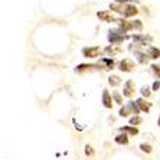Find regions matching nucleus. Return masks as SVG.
<instances>
[{
  "label": "nucleus",
  "instance_id": "f3484780",
  "mask_svg": "<svg viewBox=\"0 0 160 160\" xmlns=\"http://www.w3.org/2000/svg\"><path fill=\"white\" fill-rule=\"evenodd\" d=\"M108 84L111 87H118L121 84V78H120L118 75H111L110 78H108Z\"/></svg>",
  "mask_w": 160,
  "mask_h": 160
},
{
  "label": "nucleus",
  "instance_id": "39448f33",
  "mask_svg": "<svg viewBox=\"0 0 160 160\" xmlns=\"http://www.w3.org/2000/svg\"><path fill=\"white\" fill-rule=\"evenodd\" d=\"M134 58H136V61H137L138 63H142V65L149 63V56H147L146 51H142V49H134Z\"/></svg>",
  "mask_w": 160,
  "mask_h": 160
},
{
  "label": "nucleus",
  "instance_id": "c85d7f7f",
  "mask_svg": "<svg viewBox=\"0 0 160 160\" xmlns=\"http://www.w3.org/2000/svg\"><path fill=\"white\" fill-rule=\"evenodd\" d=\"M85 153L88 154V156H94V150L91 146H85Z\"/></svg>",
  "mask_w": 160,
  "mask_h": 160
},
{
  "label": "nucleus",
  "instance_id": "f03ea898",
  "mask_svg": "<svg viewBox=\"0 0 160 160\" xmlns=\"http://www.w3.org/2000/svg\"><path fill=\"white\" fill-rule=\"evenodd\" d=\"M134 68H136V63H134V61L130 59V58H124V59L118 63V69L121 72H133Z\"/></svg>",
  "mask_w": 160,
  "mask_h": 160
},
{
  "label": "nucleus",
  "instance_id": "a211bd4d",
  "mask_svg": "<svg viewBox=\"0 0 160 160\" xmlns=\"http://www.w3.org/2000/svg\"><path fill=\"white\" fill-rule=\"evenodd\" d=\"M121 117H128L130 114H133V111H131V108H130V105L127 104V105H123V107L120 108V112H118Z\"/></svg>",
  "mask_w": 160,
  "mask_h": 160
},
{
  "label": "nucleus",
  "instance_id": "c756f323",
  "mask_svg": "<svg viewBox=\"0 0 160 160\" xmlns=\"http://www.w3.org/2000/svg\"><path fill=\"white\" fill-rule=\"evenodd\" d=\"M157 124H159V127H160V116H159V118H157Z\"/></svg>",
  "mask_w": 160,
  "mask_h": 160
},
{
  "label": "nucleus",
  "instance_id": "6ab92c4d",
  "mask_svg": "<svg viewBox=\"0 0 160 160\" xmlns=\"http://www.w3.org/2000/svg\"><path fill=\"white\" fill-rule=\"evenodd\" d=\"M128 105H130V108H131V111H133V114L134 116H138L140 114V108H138V105H137V102L136 101H128Z\"/></svg>",
  "mask_w": 160,
  "mask_h": 160
},
{
  "label": "nucleus",
  "instance_id": "b1692460",
  "mask_svg": "<svg viewBox=\"0 0 160 160\" xmlns=\"http://www.w3.org/2000/svg\"><path fill=\"white\" fill-rule=\"evenodd\" d=\"M142 121H143V118L140 116H134V117H131L130 118L131 126H138V124H142Z\"/></svg>",
  "mask_w": 160,
  "mask_h": 160
},
{
  "label": "nucleus",
  "instance_id": "cd10ccee",
  "mask_svg": "<svg viewBox=\"0 0 160 160\" xmlns=\"http://www.w3.org/2000/svg\"><path fill=\"white\" fill-rule=\"evenodd\" d=\"M160 89V79H156L152 85V91H159Z\"/></svg>",
  "mask_w": 160,
  "mask_h": 160
},
{
  "label": "nucleus",
  "instance_id": "9b49d317",
  "mask_svg": "<svg viewBox=\"0 0 160 160\" xmlns=\"http://www.w3.org/2000/svg\"><path fill=\"white\" fill-rule=\"evenodd\" d=\"M121 52H123V48L120 45H110V46L105 48V53H108V55H111V56H116Z\"/></svg>",
  "mask_w": 160,
  "mask_h": 160
},
{
  "label": "nucleus",
  "instance_id": "1a4fd4ad",
  "mask_svg": "<svg viewBox=\"0 0 160 160\" xmlns=\"http://www.w3.org/2000/svg\"><path fill=\"white\" fill-rule=\"evenodd\" d=\"M118 28L124 32H130V30H134V25L133 20H127V19H118Z\"/></svg>",
  "mask_w": 160,
  "mask_h": 160
},
{
  "label": "nucleus",
  "instance_id": "4be33fe9",
  "mask_svg": "<svg viewBox=\"0 0 160 160\" xmlns=\"http://www.w3.org/2000/svg\"><path fill=\"white\" fill-rule=\"evenodd\" d=\"M101 62L105 65V69H112V67H114V61L110 59V58H102Z\"/></svg>",
  "mask_w": 160,
  "mask_h": 160
},
{
  "label": "nucleus",
  "instance_id": "dca6fc26",
  "mask_svg": "<svg viewBox=\"0 0 160 160\" xmlns=\"http://www.w3.org/2000/svg\"><path fill=\"white\" fill-rule=\"evenodd\" d=\"M116 143H118V144H128V134L123 133V134H118V136H116Z\"/></svg>",
  "mask_w": 160,
  "mask_h": 160
},
{
  "label": "nucleus",
  "instance_id": "412c9836",
  "mask_svg": "<svg viewBox=\"0 0 160 160\" xmlns=\"http://www.w3.org/2000/svg\"><path fill=\"white\" fill-rule=\"evenodd\" d=\"M140 92H142V97L143 98H149L150 95H152V89H150V87L144 85L140 88Z\"/></svg>",
  "mask_w": 160,
  "mask_h": 160
},
{
  "label": "nucleus",
  "instance_id": "20e7f679",
  "mask_svg": "<svg viewBox=\"0 0 160 160\" xmlns=\"http://www.w3.org/2000/svg\"><path fill=\"white\" fill-rule=\"evenodd\" d=\"M144 51H146V53H147V56H149V59H153V61L160 59V48L153 46V45H149Z\"/></svg>",
  "mask_w": 160,
  "mask_h": 160
},
{
  "label": "nucleus",
  "instance_id": "4468645a",
  "mask_svg": "<svg viewBox=\"0 0 160 160\" xmlns=\"http://www.w3.org/2000/svg\"><path fill=\"white\" fill-rule=\"evenodd\" d=\"M110 9H111L112 12H116V13H118V15L123 16V15H124V9H126V4L112 3V4H110Z\"/></svg>",
  "mask_w": 160,
  "mask_h": 160
},
{
  "label": "nucleus",
  "instance_id": "ddd939ff",
  "mask_svg": "<svg viewBox=\"0 0 160 160\" xmlns=\"http://www.w3.org/2000/svg\"><path fill=\"white\" fill-rule=\"evenodd\" d=\"M120 131H121V133L128 134V136H136V134H138V128H137V127H134V126L120 127Z\"/></svg>",
  "mask_w": 160,
  "mask_h": 160
},
{
  "label": "nucleus",
  "instance_id": "0eeeda50",
  "mask_svg": "<svg viewBox=\"0 0 160 160\" xmlns=\"http://www.w3.org/2000/svg\"><path fill=\"white\" fill-rule=\"evenodd\" d=\"M82 52H84V55L87 58H97L101 53V48L100 46H88V48H84Z\"/></svg>",
  "mask_w": 160,
  "mask_h": 160
},
{
  "label": "nucleus",
  "instance_id": "6e6552de",
  "mask_svg": "<svg viewBox=\"0 0 160 160\" xmlns=\"http://www.w3.org/2000/svg\"><path fill=\"white\" fill-rule=\"evenodd\" d=\"M136 102H137V105L142 112H146V114L150 112V110H152V102H149L146 98H143V97L138 98V100H136Z\"/></svg>",
  "mask_w": 160,
  "mask_h": 160
},
{
  "label": "nucleus",
  "instance_id": "aec40b11",
  "mask_svg": "<svg viewBox=\"0 0 160 160\" xmlns=\"http://www.w3.org/2000/svg\"><path fill=\"white\" fill-rule=\"evenodd\" d=\"M150 69H152L153 75H154L157 79H160V65H157V63H152V65H150Z\"/></svg>",
  "mask_w": 160,
  "mask_h": 160
},
{
  "label": "nucleus",
  "instance_id": "9d476101",
  "mask_svg": "<svg viewBox=\"0 0 160 160\" xmlns=\"http://www.w3.org/2000/svg\"><path fill=\"white\" fill-rule=\"evenodd\" d=\"M138 9L134 6V4H126V9H124V19H128V18H134L136 15H138Z\"/></svg>",
  "mask_w": 160,
  "mask_h": 160
},
{
  "label": "nucleus",
  "instance_id": "2eb2a0df",
  "mask_svg": "<svg viewBox=\"0 0 160 160\" xmlns=\"http://www.w3.org/2000/svg\"><path fill=\"white\" fill-rule=\"evenodd\" d=\"M94 68H100V65H87V63H81L77 67L75 71L77 72H87V71H92Z\"/></svg>",
  "mask_w": 160,
  "mask_h": 160
},
{
  "label": "nucleus",
  "instance_id": "5701e85b",
  "mask_svg": "<svg viewBox=\"0 0 160 160\" xmlns=\"http://www.w3.org/2000/svg\"><path fill=\"white\" fill-rule=\"evenodd\" d=\"M112 98H114V101H116L117 104L123 105V95H121L118 91H114V92H112Z\"/></svg>",
  "mask_w": 160,
  "mask_h": 160
},
{
  "label": "nucleus",
  "instance_id": "a878e982",
  "mask_svg": "<svg viewBox=\"0 0 160 160\" xmlns=\"http://www.w3.org/2000/svg\"><path fill=\"white\" fill-rule=\"evenodd\" d=\"M133 25H134V30H142L143 29V22L142 20H133Z\"/></svg>",
  "mask_w": 160,
  "mask_h": 160
},
{
  "label": "nucleus",
  "instance_id": "423d86ee",
  "mask_svg": "<svg viewBox=\"0 0 160 160\" xmlns=\"http://www.w3.org/2000/svg\"><path fill=\"white\" fill-rule=\"evenodd\" d=\"M97 16L102 20V22H118V19L116 18V16L112 15L111 12H108V10H102V12H98Z\"/></svg>",
  "mask_w": 160,
  "mask_h": 160
},
{
  "label": "nucleus",
  "instance_id": "bb28decb",
  "mask_svg": "<svg viewBox=\"0 0 160 160\" xmlns=\"http://www.w3.org/2000/svg\"><path fill=\"white\" fill-rule=\"evenodd\" d=\"M138 0H116V3H121V4H131V3H137Z\"/></svg>",
  "mask_w": 160,
  "mask_h": 160
},
{
  "label": "nucleus",
  "instance_id": "393cba45",
  "mask_svg": "<svg viewBox=\"0 0 160 160\" xmlns=\"http://www.w3.org/2000/svg\"><path fill=\"white\" fill-rule=\"evenodd\" d=\"M140 149H142V152H144V153H152L153 152L152 146L147 144V143H143V144H140Z\"/></svg>",
  "mask_w": 160,
  "mask_h": 160
},
{
  "label": "nucleus",
  "instance_id": "7ed1b4c3",
  "mask_svg": "<svg viewBox=\"0 0 160 160\" xmlns=\"http://www.w3.org/2000/svg\"><path fill=\"white\" fill-rule=\"evenodd\" d=\"M134 92H136V84L133 79H127L123 88V95L127 98H131L134 97Z\"/></svg>",
  "mask_w": 160,
  "mask_h": 160
},
{
  "label": "nucleus",
  "instance_id": "f8f14e48",
  "mask_svg": "<svg viewBox=\"0 0 160 160\" xmlns=\"http://www.w3.org/2000/svg\"><path fill=\"white\" fill-rule=\"evenodd\" d=\"M102 104H104L105 108H112V97L107 89L102 91Z\"/></svg>",
  "mask_w": 160,
  "mask_h": 160
},
{
  "label": "nucleus",
  "instance_id": "f257e3e1",
  "mask_svg": "<svg viewBox=\"0 0 160 160\" xmlns=\"http://www.w3.org/2000/svg\"><path fill=\"white\" fill-rule=\"evenodd\" d=\"M124 33H126V32H124V30H121L120 28L110 30V32H108V41L111 42V45L121 43L123 41L128 39V36H127V35H124Z\"/></svg>",
  "mask_w": 160,
  "mask_h": 160
}]
</instances>
